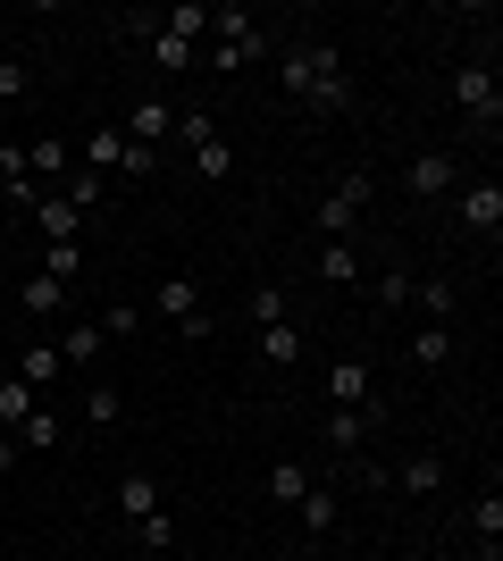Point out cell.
Segmentation results:
<instances>
[{"mask_svg": "<svg viewBox=\"0 0 503 561\" xmlns=\"http://www.w3.org/2000/svg\"><path fill=\"white\" fill-rule=\"evenodd\" d=\"M369 193H378V185H369V168H353V176H335V185L319 193V210H311V227L328 234V243H344V234H353V218L369 210Z\"/></svg>", "mask_w": 503, "mask_h": 561, "instance_id": "1", "label": "cell"}, {"mask_svg": "<svg viewBox=\"0 0 503 561\" xmlns=\"http://www.w3.org/2000/svg\"><path fill=\"white\" fill-rule=\"evenodd\" d=\"M403 185H411V202H445V193H461V160L454 151H420L403 168Z\"/></svg>", "mask_w": 503, "mask_h": 561, "instance_id": "2", "label": "cell"}, {"mask_svg": "<svg viewBox=\"0 0 503 561\" xmlns=\"http://www.w3.org/2000/svg\"><path fill=\"white\" fill-rule=\"evenodd\" d=\"M454 210H461V227H479V234H495V227H503V185H495V176H461V193H454Z\"/></svg>", "mask_w": 503, "mask_h": 561, "instance_id": "3", "label": "cell"}, {"mask_svg": "<svg viewBox=\"0 0 503 561\" xmlns=\"http://www.w3.org/2000/svg\"><path fill=\"white\" fill-rule=\"evenodd\" d=\"M454 101H461L470 126H495V117H503V93H495V76H487V68H461L454 76Z\"/></svg>", "mask_w": 503, "mask_h": 561, "instance_id": "4", "label": "cell"}, {"mask_svg": "<svg viewBox=\"0 0 503 561\" xmlns=\"http://www.w3.org/2000/svg\"><path fill=\"white\" fill-rule=\"evenodd\" d=\"M50 193H59V202H68L76 218H93L101 202H110V176H101V168H68V176H59Z\"/></svg>", "mask_w": 503, "mask_h": 561, "instance_id": "5", "label": "cell"}, {"mask_svg": "<svg viewBox=\"0 0 503 561\" xmlns=\"http://www.w3.org/2000/svg\"><path fill=\"white\" fill-rule=\"evenodd\" d=\"M68 168H76V151H68V142H59V135H43V142H25V176H34V185H59V176H68Z\"/></svg>", "mask_w": 503, "mask_h": 561, "instance_id": "6", "label": "cell"}, {"mask_svg": "<svg viewBox=\"0 0 503 561\" xmlns=\"http://www.w3.org/2000/svg\"><path fill=\"white\" fill-rule=\"evenodd\" d=\"M252 59H268V34H261V25H243V34H227V43H210V68H218V76L252 68Z\"/></svg>", "mask_w": 503, "mask_h": 561, "instance_id": "7", "label": "cell"}, {"mask_svg": "<svg viewBox=\"0 0 503 561\" xmlns=\"http://www.w3.org/2000/svg\"><path fill=\"white\" fill-rule=\"evenodd\" d=\"M168 126H176V110H168V101L151 93V101H135V117H126V142H144V151H160V142H168Z\"/></svg>", "mask_w": 503, "mask_h": 561, "instance_id": "8", "label": "cell"}, {"mask_svg": "<svg viewBox=\"0 0 503 561\" xmlns=\"http://www.w3.org/2000/svg\"><path fill=\"white\" fill-rule=\"evenodd\" d=\"M328 394H335V411H369V360H335Z\"/></svg>", "mask_w": 503, "mask_h": 561, "instance_id": "9", "label": "cell"}, {"mask_svg": "<svg viewBox=\"0 0 503 561\" xmlns=\"http://www.w3.org/2000/svg\"><path fill=\"white\" fill-rule=\"evenodd\" d=\"M135 34H144L151 68H168V76H185V68H193V43H176V34H160V25H151V18H135Z\"/></svg>", "mask_w": 503, "mask_h": 561, "instance_id": "10", "label": "cell"}, {"mask_svg": "<svg viewBox=\"0 0 503 561\" xmlns=\"http://www.w3.org/2000/svg\"><path fill=\"white\" fill-rule=\"evenodd\" d=\"M76 168H101V176H126V126H101V135H84V160Z\"/></svg>", "mask_w": 503, "mask_h": 561, "instance_id": "11", "label": "cell"}, {"mask_svg": "<svg viewBox=\"0 0 503 561\" xmlns=\"http://www.w3.org/2000/svg\"><path fill=\"white\" fill-rule=\"evenodd\" d=\"M34 227H43V243H76V227H84V218H76L59 193H43V202H34Z\"/></svg>", "mask_w": 503, "mask_h": 561, "instance_id": "12", "label": "cell"}, {"mask_svg": "<svg viewBox=\"0 0 503 561\" xmlns=\"http://www.w3.org/2000/svg\"><path fill=\"white\" fill-rule=\"evenodd\" d=\"M160 34H176V43H202V34H210V9H202V0H185V9H160Z\"/></svg>", "mask_w": 503, "mask_h": 561, "instance_id": "13", "label": "cell"}, {"mask_svg": "<svg viewBox=\"0 0 503 561\" xmlns=\"http://www.w3.org/2000/svg\"><path fill=\"white\" fill-rule=\"evenodd\" d=\"M59 369H68V360H59V344H25V352H18V377L34 386V394H43V386H50Z\"/></svg>", "mask_w": 503, "mask_h": 561, "instance_id": "14", "label": "cell"}, {"mask_svg": "<svg viewBox=\"0 0 503 561\" xmlns=\"http://www.w3.org/2000/svg\"><path fill=\"white\" fill-rule=\"evenodd\" d=\"M361 436H369V411H328V453L335 461H353Z\"/></svg>", "mask_w": 503, "mask_h": 561, "instance_id": "15", "label": "cell"}, {"mask_svg": "<svg viewBox=\"0 0 503 561\" xmlns=\"http://www.w3.org/2000/svg\"><path fill=\"white\" fill-rule=\"evenodd\" d=\"M34 411H43V394H34L25 377H0V420H9V427H25Z\"/></svg>", "mask_w": 503, "mask_h": 561, "instance_id": "16", "label": "cell"}, {"mask_svg": "<svg viewBox=\"0 0 503 561\" xmlns=\"http://www.w3.org/2000/svg\"><path fill=\"white\" fill-rule=\"evenodd\" d=\"M18 302L34 310V319H50V310H68V285H59V277H25V285H18Z\"/></svg>", "mask_w": 503, "mask_h": 561, "instance_id": "17", "label": "cell"}, {"mask_svg": "<svg viewBox=\"0 0 503 561\" xmlns=\"http://www.w3.org/2000/svg\"><path fill=\"white\" fill-rule=\"evenodd\" d=\"M319 277L328 285H361V252L353 243H319Z\"/></svg>", "mask_w": 503, "mask_h": 561, "instance_id": "18", "label": "cell"}, {"mask_svg": "<svg viewBox=\"0 0 503 561\" xmlns=\"http://www.w3.org/2000/svg\"><path fill=\"white\" fill-rule=\"evenodd\" d=\"M101 344H110V335H101V319H76V328L59 335V360H101Z\"/></svg>", "mask_w": 503, "mask_h": 561, "instance_id": "19", "label": "cell"}, {"mask_svg": "<svg viewBox=\"0 0 503 561\" xmlns=\"http://www.w3.org/2000/svg\"><path fill=\"white\" fill-rule=\"evenodd\" d=\"M403 486L411 494H436V486H445V453H411V461H403Z\"/></svg>", "mask_w": 503, "mask_h": 561, "instance_id": "20", "label": "cell"}, {"mask_svg": "<svg viewBox=\"0 0 503 561\" xmlns=\"http://www.w3.org/2000/svg\"><path fill=\"white\" fill-rule=\"evenodd\" d=\"M294 512H302V528H311V537H328V528H335V512H344V503H335L328 486H311V494H302V503H294Z\"/></svg>", "mask_w": 503, "mask_h": 561, "instance_id": "21", "label": "cell"}, {"mask_svg": "<svg viewBox=\"0 0 503 561\" xmlns=\"http://www.w3.org/2000/svg\"><path fill=\"white\" fill-rule=\"evenodd\" d=\"M118 512L126 519H151V512H160V486H151V478H118Z\"/></svg>", "mask_w": 503, "mask_h": 561, "instance_id": "22", "label": "cell"}, {"mask_svg": "<svg viewBox=\"0 0 503 561\" xmlns=\"http://www.w3.org/2000/svg\"><path fill=\"white\" fill-rule=\"evenodd\" d=\"M243 310H252V328H277V319H286V285H252Z\"/></svg>", "mask_w": 503, "mask_h": 561, "instance_id": "23", "label": "cell"}, {"mask_svg": "<svg viewBox=\"0 0 503 561\" xmlns=\"http://www.w3.org/2000/svg\"><path fill=\"white\" fill-rule=\"evenodd\" d=\"M227 168H236V151H227V135H210V142H193V176H227Z\"/></svg>", "mask_w": 503, "mask_h": 561, "instance_id": "24", "label": "cell"}, {"mask_svg": "<svg viewBox=\"0 0 503 561\" xmlns=\"http://www.w3.org/2000/svg\"><path fill=\"white\" fill-rule=\"evenodd\" d=\"M43 277H59V285L84 277V234H76V243H50V252H43Z\"/></svg>", "mask_w": 503, "mask_h": 561, "instance_id": "25", "label": "cell"}, {"mask_svg": "<svg viewBox=\"0 0 503 561\" xmlns=\"http://www.w3.org/2000/svg\"><path fill=\"white\" fill-rule=\"evenodd\" d=\"M268 494H277V503H302V494H311V469H302V461H277V469H268Z\"/></svg>", "mask_w": 503, "mask_h": 561, "instance_id": "26", "label": "cell"}, {"mask_svg": "<svg viewBox=\"0 0 503 561\" xmlns=\"http://www.w3.org/2000/svg\"><path fill=\"white\" fill-rule=\"evenodd\" d=\"M479 545L487 561H503V494H479Z\"/></svg>", "mask_w": 503, "mask_h": 561, "instance_id": "27", "label": "cell"}, {"mask_svg": "<svg viewBox=\"0 0 503 561\" xmlns=\"http://www.w3.org/2000/svg\"><path fill=\"white\" fill-rule=\"evenodd\" d=\"M411 360H420V369H445V360H454V328H420Z\"/></svg>", "mask_w": 503, "mask_h": 561, "instance_id": "28", "label": "cell"}, {"mask_svg": "<svg viewBox=\"0 0 503 561\" xmlns=\"http://www.w3.org/2000/svg\"><path fill=\"white\" fill-rule=\"evenodd\" d=\"M59 436H68V427H59V411H34V420L18 427V445H25V453H50Z\"/></svg>", "mask_w": 503, "mask_h": 561, "instance_id": "29", "label": "cell"}, {"mask_svg": "<svg viewBox=\"0 0 503 561\" xmlns=\"http://www.w3.org/2000/svg\"><path fill=\"white\" fill-rule=\"evenodd\" d=\"M151 302H160L168 319H185V310H202V285H193V277H168L160 294H151Z\"/></svg>", "mask_w": 503, "mask_h": 561, "instance_id": "30", "label": "cell"}, {"mask_svg": "<svg viewBox=\"0 0 503 561\" xmlns=\"http://www.w3.org/2000/svg\"><path fill=\"white\" fill-rule=\"evenodd\" d=\"M261 360H302V335H294V319L261 328Z\"/></svg>", "mask_w": 503, "mask_h": 561, "instance_id": "31", "label": "cell"}, {"mask_svg": "<svg viewBox=\"0 0 503 561\" xmlns=\"http://www.w3.org/2000/svg\"><path fill=\"white\" fill-rule=\"evenodd\" d=\"M135 545H144V553H168V545H176V519H168V512L135 519Z\"/></svg>", "mask_w": 503, "mask_h": 561, "instance_id": "32", "label": "cell"}, {"mask_svg": "<svg viewBox=\"0 0 503 561\" xmlns=\"http://www.w3.org/2000/svg\"><path fill=\"white\" fill-rule=\"evenodd\" d=\"M411 302H420V310H428V319H436V328H445V319H454V285H411Z\"/></svg>", "mask_w": 503, "mask_h": 561, "instance_id": "33", "label": "cell"}, {"mask_svg": "<svg viewBox=\"0 0 503 561\" xmlns=\"http://www.w3.org/2000/svg\"><path fill=\"white\" fill-rule=\"evenodd\" d=\"M118 411H126V394H118V386H93V394H84V420H93V427H110Z\"/></svg>", "mask_w": 503, "mask_h": 561, "instance_id": "34", "label": "cell"}, {"mask_svg": "<svg viewBox=\"0 0 503 561\" xmlns=\"http://www.w3.org/2000/svg\"><path fill=\"white\" fill-rule=\"evenodd\" d=\"M135 328H144V310H135V302H110V319H101V335L118 344V335H135Z\"/></svg>", "mask_w": 503, "mask_h": 561, "instance_id": "35", "label": "cell"}, {"mask_svg": "<svg viewBox=\"0 0 503 561\" xmlns=\"http://www.w3.org/2000/svg\"><path fill=\"white\" fill-rule=\"evenodd\" d=\"M176 335H185V344H210L218 319H210V310H185V319H176Z\"/></svg>", "mask_w": 503, "mask_h": 561, "instance_id": "36", "label": "cell"}, {"mask_svg": "<svg viewBox=\"0 0 503 561\" xmlns=\"http://www.w3.org/2000/svg\"><path fill=\"white\" fill-rule=\"evenodd\" d=\"M176 135H185V151H193V142H210L218 126H210V110H185V117H176Z\"/></svg>", "mask_w": 503, "mask_h": 561, "instance_id": "37", "label": "cell"}, {"mask_svg": "<svg viewBox=\"0 0 503 561\" xmlns=\"http://www.w3.org/2000/svg\"><path fill=\"white\" fill-rule=\"evenodd\" d=\"M378 302H411V268H386V277H378Z\"/></svg>", "mask_w": 503, "mask_h": 561, "instance_id": "38", "label": "cell"}, {"mask_svg": "<svg viewBox=\"0 0 503 561\" xmlns=\"http://www.w3.org/2000/svg\"><path fill=\"white\" fill-rule=\"evenodd\" d=\"M0 93H25V68H18V59H9V68H0Z\"/></svg>", "mask_w": 503, "mask_h": 561, "instance_id": "39", "label": "cell"}, {"mask_svg": "<svg viewBox=\"0 0 503 561\" xmlns=\"http://www.w3.org/2000/svg\"><path fill=\"white\" fill-rule=\"evenodd\" d=\"M9 461H18V436H0V469H9Z\"/></svg>", "mask_w": 503, "mask_h": 561, "instance_id": "40", "label": "cell"}, {"mask_svg": "<svg viewBox=\"0 0 503 561\" xmlns=\"http://www.w3.org/2000/svg\"><path fill=\"white\" fill-rule=\"evenodd\" d=\"M0 68H9V25H0Z\"/></svg>", "mask_w": 503, "mask_h": 561, "instance_id": "41", "label": "cell"}]
</instances>
